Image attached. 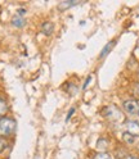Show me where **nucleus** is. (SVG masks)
I'll use <instances>...</instances> for the list:
<instances>
[{
	"mask_svg": "<svg viewBox=\"0 0 139 159\" xmlns=\"http://www.w3.org/2000/svg\"><path fill=\"white\" fill-rule=\"evenodd\" d=\"M41 31L45 34V35H52L53 31H54V25L50 22V21H45L41 23Z\"/></svg>",
	"mask_w": 139,
	"mask_h": 159,
	"instance_id": "39448f33",
	"label": "nucleus"
},
{
	"mask_svg": "<svg viewBox=\"0 0 139 159\" xmlns=\"http://www.w3.org/2000/svg\"><path fill=\"white\" fill-rule=\"evenodd\" d=\"M113 45H115V41H110V43H108L104 48H103V50H102V53H101V55H99V58H104L108 53H110L111 52V49L113 48Z\"/></svg>",
	"mask_w": 139,
	"mask_h": 159,
	"instance_id": "1a4fd4ad",
	"label": "nucleus"
},
{
	"mask_svg": "<svg viewBox=\"0 0 139 159\" xmlns=\"http://www.w3.org/2000/svg\"><path fill=\"white\" fill-rule=\"evenodd\" d=\"M8 112V104L3 98H0V117H4Z\"/></svg>",
	"mask_w": 139,
	"mask_h": 159,
	"instance_id": "6e6552de",
	"label": "nucleus"
},
{
	"mask_svg": "<svg viewBox=\"0 0 139 159\" xmlns=\"http://www.w3.org/2000/svg\"><path fill=\"white\" fill-rule=\"evenodd\" d=\"M74 112H75V108H71V111H70V112H68V114H67V121H68L70 118H71V116H72V113H74Z\"/></svg>",
	"mask_w": 139,
	"mask_h": 159,
	"instance_id": "2eb2a0df",
	"label": "nucleus"
},
{
	"mask_svg": "<svg viewBox=\"0 0 139 159\" xmlns=\"http://www.w3.org/2000/svg\"><path fill=\"white\" fill-rule=\"evenodd\" d=\"M16 131V121L9 117H0V137L13 135Z\"/></svg>",
	"mask_w": 139,
	"mask_h": 159,
	"instance_id": "f257e3e1",
	"label": "nucleus"
},
{
	"mask_svg": "<svg viewBox=\"0 0 139 159\" xmlns=\"http://www.w3.org/2000/svg\"><path fill=\"white\" fill-rule=\"evenodd\" d=\"M94 159H112V157L108 154V153H106V152H101V153L95 154Z\"/></svg>",
	"mask_w": 139,
	"mask_h": 159,
	"instance_id": "f8f14e48",
	"label": "nucleus"
},
{
	"mask_svg": "<svg viewBox=\"0 0 139 159\" xmlns=\"http://www.w3.org/2000/svg\"><path fill=\"white\" fill-rule=\"evenodd\" d=\"M122 107L130 116H139V102L135 99H127L122 103Z\"/></svg>",
	"mask_w": 139,
	"mask_h": 159,
	"instance_id": "f03ea898",
	"label": "nucleus"
},
{
	"mask_svg": "<svg viewBox=\"0 0 139 159\" xmlns=\"http://www.w3.org/2000/svg\"><path fill=\"white\" fill-rule=\"evenodd\" d=\"M12 25L13 26H16V27H23L25 25H26V21H25V18L23 17H21V16H14L13 18H12Z\"/></svg>",
	"mask_w": 139,
	"mask_h": 159,
	"instance_id": "423d86ee",
	"label": "nucleus"
},
{
	"mask_svg": "<svg viewBox=\"0 0 139 159\" xmlns=\"http://www.w3.org/2000/svg\"><path fill=\"white\" fill-rule=\"evenodd\" d=\"M107 144H108V143H107V140H104V139H101V140L98 141V146H97V148H98V150L104 152L106 149H107V146H108Z\"/></svg>",
	"mask_w": 139,
	"mask_h": 159,
	"instance_id": "9b49d317",
	"label": "nucleus"
},
{
	"mask_svg": "<svg viewBox=\"0 0 139 159\" xmlns=\"http://www.w3.org/2000/svg\"><path fill=\"white\" fill-rule=\"evenodd\" d=\"M7 146H8V143L4 140V139H2V137H0V152L5 150V149H7Z\"/></svg>",
	"mask_w": 139,
	"mask_h": 159,
	"instance_id": "ddd939ff",
	"label": "nucleus"
},
{
	"mask_svg": "<svg viewBox=\"0 0 139 159\" xmlns=\"http://www.w3.org/2000/svg\"><path fill=\"white\" fill-rule=\"evenodd\" d=\"M103 113H104V116H106L107 118H110L111 121H117V119H120V118H121V113L118 112V111H117V108L113 107V105L107 107L104 111H103Z\"/></svg>",
	"mask_w": 139,
	"mask_h": 159,
	"instance_id": "7ed1b4c3",
	"label": "nucleus"
},
{
	"mask_svg": "<svg viewBox=\"0 0 139 159\" xmlns=\"http://www.w3.org/2000/svg\"><path fill=\"white\" fill-rule=\"evenodd\" d=\"M124 159H139V158H137V157H134V155H126Z\"/></svg>",
	"mask_w": 139,
	"mask_h": 159,
	"instance_id": "dca6fc26",
	"label": "nucleus"
},
{
	"mask_svg": "<svg viewBox=\"0 0 139 159\" xmlns=\"http://www.w3.org/2000/svg\"><path fill=\"white\" fill-rule=\"evenodd\" d=\"M122 139H124V141H125L127 145H133V144L137 141V136L129 134V132H126V131L122 134Z\"/></svg>",
	"mask_w": 139,
	"mask_h": 159,
	"instance_id": "0eeeda50",
	"label": "nucleus"
},
{
	"mask_svg": "<svg viewBox=\"0 0 139 159\" xmlns=\"http://www.w3.org/2000/svg\"><path fill=\"white\" fill-rule=\"evenodd\" d=\"M125 127H126V132L132 134L134 136H139V123L135 121H126L125 122Z\"/></svg>",
	"mask_w": 139,
	"mask_h": 159,
	"instance_id": "20e7f679",
	"label": "nucleus"
},
{
	"mask_svg": "<svg viewBox=\"0 0 139 159\" xmlns=\"http://www.w3.org/2000/svg\"><path fill=\"white\" fill-rule=\"evenodd\" d=\"M76 4H77L76 0H72V2H62V3H59L58 8H59V9H62V11H66V9L71 8V7L76 5Z\"/></svg>",
	"mask_w": 139,
	"mask_h": 159,
	"instance_id": "9d476101",
	"label": "nucleus"
},
{
	"mask_svg": "<svg viewBox=\"0 0 139 159\" xmlns=\"http://www.w3.org/2000/svg\"><path fill=\"white\" fill-rule=\"evenodd\" d=\"M90 80H92V76H89V77L86 78V81H85V84H84V86H83L84 89H86V87H88V85H89V82H90Z\"/></svg>",
	"mask_w": 139,
	"mask_h": 159,
	"instance_id": "4468645a",
	"label": "nucleus"
}]
</instances>
